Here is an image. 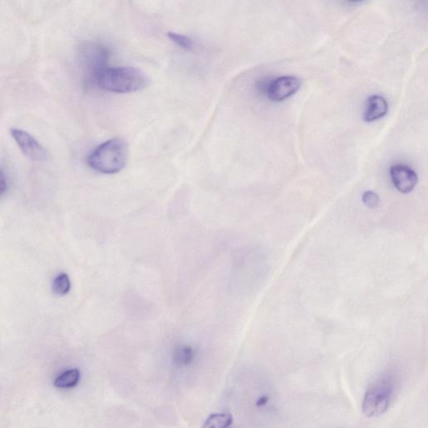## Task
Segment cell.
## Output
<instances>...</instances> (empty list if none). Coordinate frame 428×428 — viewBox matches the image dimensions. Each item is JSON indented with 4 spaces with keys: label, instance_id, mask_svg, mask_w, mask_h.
I'll use <instances>...</instances> for the list:
<instances>
[{
    "label": "cell",
    "instance_id": "obj_12",
    "mask_svg": "<svg viewBox=\"0 0 428 428\" xmlns=\"http://www.w3.org/2000/svg\"><path fill=\"white\" fill-rule=\"evenodd\" d=\"M169 38L171 41L174 42L176 45L183 48L186 50H193L194 48V42L193 39L187 37L186 35H183L178 33H174V32H169L167 34Z\"/></svg>",
    "mask_w": 428,
    "mask_h": 428
},
{
    "label": "cell",
    "instance_id": "obj_2",
    "mask_svg": "<svg viewBox=\"0 0 428 428\" xmlns=\"http://www.w3.org/2000/svg\"><path fill=\"white\" fill-rule=\"evenodd\" d=\"M128 146L122 138H113L101 144L87 158L88 165L103 174H117L125 169Z\"/></svg>",
    "mask_w": 428,
    "mask_h": 428
},
{
    "label": "cell",
    "instance_id": "obj_16",
    "mask_svg": "<svg viewBox=\"0 0 428 428\" xmlns=\"http://www.w3.org/2000/svg\"><path fill=\"white\" fill-rule=\"evenodd\" d=\"M348 1H350V2H360V1H362V0H348Z\"/></svg>",
    "mask_w": 428,
    "mask_h": 428
},
{
    "label": "cell",
    "instance_id": "obj_9",
    "mask_svg": "<svg viewBox=\"0 0 428 428\" xmlns=\"http://www.w3.org/2000/svg\"><path fill=\"white\" fill-rule=\"evenodd\" d=\"M81 378V372L77 369L64 371L55 380L54 386L58 389H70L77 385Z\"/></svg>",
    "mask_w": 428,
    "mask_h": 428
},
{
    "label": "cell",
    "instance_id": "obj_8",
    "mask_svg": "<svg viewBox=\"0 0 428 428\" xmlns=\"http://www.w3.org/2000/svg\"><path fill=\"white\" fill-rule=\"evenodd\" d=\"M388 103L387 100L379 95H372L368 97L365 104L363 119L366 122L378 121L387 114Z\"/></svg>",
    "mask_w": 428,
    "mask_h": 428
},
{
    "label": "cell",
    "instance_id": "obj_13",
    "mask_svg": "<svg viewBox=\"0 0 428 428\" xmlns=\"http://www.w3.org/2000/svg\"><path fill=\"white\" fill-rule=\"evenodd\" d=\"M362 202L369 209H375L380 203V198L378 194L373 191H366L362 195Z\"/></svg>",
    "mask_w": 428,
    "mask_h": 428
},
{
    "label": "cell",
    "instance_id": "obj_3",
    "mask_svg": "<svg viewBox=\"0 0 428 428\" xmlns=\"http://www.w3.org/2000/svg\"><path fill=\"white\" fill-rule=\"evenodd\" d=\"M393 374L381 375L367 388L362 402L363 413L367 418L378 417L386 413L393 401L396 390Z\"/></svg>",
    "mask_w": 428,
    "mask_h": 428
},
{
    "label": "cell",
    "instance_id": "obj_11",
    "mask_svg": "<svg viewBox=\"0 0 428 428\" xmlns=\"http://www.w3.org/2000/svg\"><path fill=\"white\" fill-rule=\"evenodd\" d=\"M71 283L69 276L65 273L59 274L57 277H55L52 286V290L55 295H65L69 293L71 290Z\"/></svg>",
    "mask_w": 428,
    "mask_h": 428
},
{
    "label": "cell",
    "instance_id": "obj_15",
    "mask_svg": "<svg viewBox=\"0 0 428 428\" xmlns=\"http://www.w3.org/2000/svg\"><path fill=\"white\" fill-rule=\"evenodd\" d=\"M7 190V178L5 173L0 169V197L6 193Z\"/></svg>",
    "mask_w": 428,
    "mask_h": 428
},
{
    "label": "cell",
    "instance_id": "obj_1",
    "mask_svg": "<svg viewBox=\"0 0 428 428\" xmlns=\"http://www.w3.org/2000/svg\"><path fill=\"white\" fill-rule=\"evenodd\" d=\"M149 83L147 75L135 67H107L94 81V84L102 90L121 94L142 91Z\"/></svg>",
    "mask_w": 428,
    "mask_h": 428
},
{
    "label": "cell",
    "instance_id": "obj_14",
    "mask_svg": "<svg viewBox=\"0 0 428 428\" xmlns=\"http://www.w3.org/2000/svg\"><path fill=\"white\" fill-rule=\"evenodd\" d=\"M176 357H177V361L179 363H189L192 361V357H193V351H192L190 347L184 346L178 351Z\"/></svg>",
    "mask_w": 428,
    "mask_h": 428
},
{
    "label": "cell",
    "instance_id": "obj_4",
    "mask_svg": "<svg viewBox=\"0 0 428 428\" xmlns=\"http://www.w3.org/2000/svg\"><path fill=\"white\" fill-rule=\"evenodd\" d=\"M79 55L86 71L87 82L94 84L95 77L107 68L109 50L102 44L86 42L80 48Z\"/></svg>",
    "mask_w": 428,
    "mask_h": 428
},
{
    "label": "cell",
    "instance_id": "obj_7",
    "mask_svg": "<svg viewBox=\"0 0 428 428\" xmlns=\"http://www.w3.org/2000/svg\"><path fill=\"white\" fill-rule=\"evenodd\" d=\"M391 182L400 193L409 194L418 183V175L409 167L396 165L390 169Z\"/></svg>",
    "mask_w": 428,
    "mask_h": 428
},
{
    "label": "cell",
    "instance_id": "obj_6",
    "mask_svg": "<svg viewBox=\"0 0 428 428\" xmlns=\"http://www.w3.org/2000/svg\"><path fill=\"white\" fill-rule=\"evenodd\" d=\"M11 135L26 157L34 161H43L46 158V151L33 136L21 129H12Z\"/></svg>",
    "mask_w": 428,
    "mask_h": 428
},
{
    "label": "cell",
    "instance_id": "obj_10",
    "mask_svg": "<svg viewBox=\"0 0 428 428\" xmlns=\"http://www.w3.org/2000/svg\"><path fill=\"white\" fill-rule=\"evenodd\" d=\"M233 422V418L230 413H217L211 415L203 424L205 428H225Z\"/></svg>",
    "mask_w": 428,
    "mask_h": 428
},
{
    "label": "cell",
    "instance_id": "obj_5",
    "mask_svg": "<svg viewBox=\"0 0 428 428\" xmlns=\"http://www.w3.org/2000/svg\"><path fill=\"white\" fill-rule=\"evenodd\" d=\"M301 82L293 75H283L268 83L266 93L274 102H281L290 98L299 90Z\"/></svg>",
    "mask_w": 428,
    "mask_h": 428
}]
</instances>
